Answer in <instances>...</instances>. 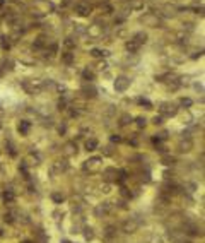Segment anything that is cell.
<instances>
[{
  "label": "cell",
  "instance_id": "6da1fadb",
  "mask_svg": "<svg viewBox=\"0 0 205 243\" xmlns=\"http://www.w3.org/2000/svg\"><path fill=\"white\" fill-rule=\"evenodd\" d=\"M130 86V81H128L127 77H118L115 82V89L116 91H125V89Z\"/></svg>",
  "mask_w": 205,
  "mask_h": 243
},
{
  "label": "cell",
  "instance_id": "7a4b0ae2",
  "mask_svg": "<svg viewBox=\"0 0 205 243\" xmlns=\"http://www.w3.org/2000/svg\"><path fill=\"white\" fill-rule=\"evenodd\" d=\"M161 111H162L164 115H174L176 113V108H174V104H162V108H161Z\"/></svg>",
  "mask_w": 205,
  "mask_h": 243
},
{
  "label": "cell",
  "instance_id": "3957f363",
  "mask_svg": "<svg viewBox=\"0 0 205 243\" xmlns=\"http://www.w3.org/2000/svg\"><path fill=\"white\" fill-rule=\"evenodd\" d=\"M77 10H79L80 16H87L91 9H89V7H86V5H79V7H77Z\"/></svg>",
  "mask_w": 205,
  "mask_h": 243
},
{
  "label": "cell",
  "instance_id": "277c9868",
  "mask_svg": "<svg viewBox=\"0 0 205 243\" xmlns=\"http://www.w3.org/2000/svg\"><path fill=\"white\" fill-rule=\"evenodd\" d=\"M135 38H137V43L140 45V43H145V39H147V34H145V33H138Z\"/></svg>",
  "mask_w": 205,
  "mask_h": 243
},
{
  "label": "cell",
  "instance_id": "5b68a950",
  "mask_svg": "<svg viewBox=\"0 0 205 243\" xmlns=\"http://www.w3.org/2000/svg\"><path fill=\"white\" fill-rule=\"evenodd\" d=\"M127 48L130 50V52H135V50L138 48V43H137V41H128V43H127Z\"/></svg>",
  "mask_w": 205,
  "mask_h": 243
},
{
  "label": "cell",
  "instance_id": "8992f818",
  "mask_svg": "<svg viewBox=\"0 0 205 243\" xmlns=\"http://www.w3.org/2000/svg\"><path fill=\"white\" fill-rule=\"evenodd\" d=\"M96 146H98L96 140H89V142H87V149H89V151H94V147H96Z\"/></svg>",
  "mask_w": 205,
  "mask_h": 243
},
{
  "label": "cell",
  "instance_id": "52a82bcc",
  "mask_svg": "<svg viewBox=\"0 0 205 243\" xmlns=\"http://www.w3.org/2000/svg\"><path fill=\"white\" fill-rule=\"evenodd\" d=\"M84 93H87V96H94L96 89H94V88H86V89H84Z\"/></svg>",
  "mask_w": 205,
  "mask_h": 243
},
{
  "label": "cell",
  "instance_id": "ba28073f",
  "mask_svg": "<svg viewBox=\"0 0 205 243\" xmlns=\"http://www.w3.org/2000/svg\"><path fill=\"white\" fill-rule=\"evenodd\" d=\"M63 62H65V63H70V62H72V55H70V53L63 55Z\"/></svg>",
  "mask_w": 205,
  "mask_h": 243
},
{
  "label": "cell",
  "instance_id": "9c48e42d",
  "mask_svg": "<svg viewBox=\"0 0 205 243\" xmlns=\"http://www.w3.org/2000/svg\"><path fill=\"white\" fill-rule=\"evenodd\" d=\"M181 104H183V106H190V104H192V99H188V98L185 99V98H183V99H181Z\"/></svg>",
  "mask_w": 205,
  "mask_h": 243
},
{
  "label": "cell",
  "instance_id": "30bf717a",
  "mask_svg": "<svg viewBox=\"0 0 205 243\" xmlns=\"http://www.w3.org/2000/svg\"><path fill=\"white\" fill-rule=\"evenodd\" d=\"M29 129V125H28V123H21V125H19V130H22V132H26V130H28Z\"/></svg>",
  "mask_w": 205,
  "mask_h": 243
},
{
  "label": "cell",
  "instance_id": "8fae6325",
  "mask_svg": "<svg viewBox=\"0 0 205 243\" xmlns=\"http://www.w3.org/2000/svg\"><path fill=\"white\" fill-rule=\"evenodd\" d=\"M65 45H67V46H68V48H72V46H74V45H75V43H74V41H72V39H70V38H68V39H67V41H65Z\"/></svg>",
  "mask_w": 205,
  "mask_h": 243
},
{
  "label": "cell",
  "instance_id": "7c38bea8",
  "mask_svg": "<svg viewBox=\"0 0 205 243\" xmlns=\"http://www.w3.org/2000/svg\"><path fill=\"white\" fill-rule=\"evenodd\" d=\"M84 77H86V79H92V74H91L89 70H86V72H84Z\"/></svg>",
  "mask_w": 205,
  "mask_h": 243
},
{
  "label": "cell",
  "instance_id": "4fadbf2b",
  "mask_svg": "<svg viewBox=\"0 0 205 243\" xmlns=\"http://www.w3.org/2000/svg\"><path fill=\"white\" fill-rule=\"evenodd\" d=\"M128 120H130V117H128V115H125V117L122 118V123L125 125V123H128Z\"/></svg>",
  "mask_w": 205,
  "mask_h": 243
}]
</instances>
